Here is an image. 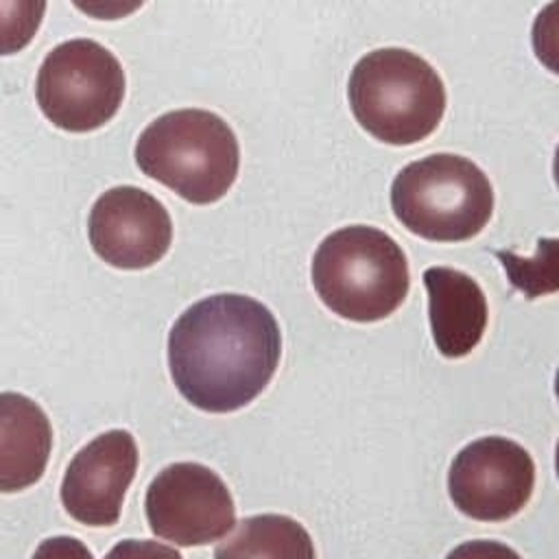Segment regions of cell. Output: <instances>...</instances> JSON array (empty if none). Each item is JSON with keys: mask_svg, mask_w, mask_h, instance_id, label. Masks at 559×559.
Returning <instances> with one entry per match:
<instances>
[{"mask_svg": "<svg viewBox=\"0 0 559 559\" xmlns=\"http://www.w3.org/2000/svg\"><path fill=\"white\" fill-rule=\"evenodd\" d=\"M151 531L177 546H205L236 524L234 498L223 478L192 461L164 467L146 489Z\"/></svg>", "mask_w": 559, "mask_h": 559, "instance_id": "52a82bcc", "label": "cell"}, {"mask_svg": "<svg viewBox=\"0 0 559 559\" xmlns=\"http://www.w3.org/2000/svg\"><path fill=\"white\" fill-rule=\"evenodd\" d=\"M552 175H555V183L559 188V144H557V151H555V162H552Z\"/></svg>", "mask_w": 559, "mask_h": 559, "instance_id": "44dd1931", "label": "cell"}, {"mask_svg": "<svg viewBox=\"0 0 559 559\" xmlns=\"http://www.w3.org/2000/svg\"><path fill=\"white\" fill-rule=\"evenodd\" d=\"M124 87V70L111 50L94 39H70L41 61L35 94L55 127L87 133L118 114Z\"/></svg>", "mask_w": 559, "mask_h": 559, "instance_id": "8992f818", "label": "cell"}, {"mask_svg": "<svg viewBox=\"0 0 559 559\" xmlns=\"http://www.w3.org/2000/svg\"><path fill=\"white\" fill-rule=\"evenodd\" d=\"M428 290L432 341L441 356H467L483 338L489 306L476 280L450 266H430L421 275Z\"/></svg>", "mask_w": 559, "mask_h": 559, "instance_id": "8fae6325", "label": "cell"}, {"mask_svg": "<svg viewBox=\"0 0 559 559\" xmlns=\"http://www.w3.org/2000/svg\"><path fill=\"white\" fill-rule=\"evenodd\" d=\"M531 44L537 61L559 74V0H550L533 20Z\"/></svg>", "mask_w": 559, "mask_h": 559, "instance_id": "2e32d148", "label": "cell"}, {"mask_svg": "<svg viewBox=\"0 0 559 559\" xmlns=\"http://www.w3.org/2000/svg\"><path fill=\"white\" fill-rule=\"evenodd\" d=\"M555 395L559 400V369H557V376H555Z\"/></svg>", "mask_w": 559, "mask_h": 559, "instance_id": "603a6c76", "label": "cell"}, {"mask_svg": "<svg viewBox=\"0 0 559 559\" xmlns=\"http://www.w3.org/2000/svg\"><path fill=\"white\" fill-rule=\"evenodd\" d=\"M135 469L138 445L129 430L98 435L74 454L63 474V509L87 526L116 524Z\"/></svg>", "mask_w": 559, "mask_h": 559, "instance_id": "30bf717a", "label": "cell"}, {"mask_svg": "<svg viewBox=\"0 0 559 559\" xmlns=\"http://www.w3.org/2000/svg\"><path fill=\"white\" fill-rule=\"evenodd\" d=\"M33 559H94V555L81 539L57 535L44 539L37 546Z\"/></svg>", "mask_w": 559, "mask_h": 559, "instance_id": "ffe728a7", "label": "cell"}, {"mask_svg": "<svg viewBox=\"0 0 559 559\" xmlns=\"http://www.w3.org/2000/svg\"><path fill=\"white\" fill-rule=\"evenodd\" d=\"M52 428L44 408L31 397L0 393V491L13 493L35 485L48 465Z\"/></svg>", "mask_w": 559, "mask_h": 559, "instance_id": "7c38bea8", "label": "cell"}, {"mask_svg": "<svg viewBox=\"0 0 559 559\" xmlns=\"http://www.w3.org/2000/svg\"><path fill=\"white\" fill-rule=\"evenodd\" d=\"M105 559H181V555L153 539H122L105 555Z\"/></svg>", "mask_w": 559, "mask_h": 559, "instance_id": "e0dca14e", "label": "cell"}, {"mask_svg": "<svg viewBox=\"0 0 559 559\" xmlns=\"http://www.w3.org/2000/svg\"><path fill=\"white\" fill-rule=\"evenodd\" d=\"M391 210L419 238L463 242L487 227L493 214V188L472 159L432 153L395 175Z\"/></svg>", "mask_w": 559, "mask_h": 559, "instance_id": "5b68a950", "label": "cell"}, {"mask_svg": "<svg viewBox=\"0 0 559 559\" xmlns=\"http://www.w3.org/2000/svg\"><path fill=\"white\" fill-rule=\"evenodd\" d=\"M135 164L188 203L210 205L234 186L240 148L236 133L218 114L175 109L140 133Z\"/></svg>", "mask_w": 559, "mask_h": 559, "instance_id": "3957f363", "label": "cell"}, {"mask_svg": "<svg viewBox=\"0 0 559 559\" xmlns=\"http://www.w3.org/2000/svg\"><path fill=\"white\" fill-rule=\"evenodd\" d=\"M555 469H557V478H559V441H557V452H555Z\"/></svg>", "mask_w": 559, "mask_h": 559, "instance_id": "7402d4cb", "label": "cell"}, {"mask_svg": "<svg viewBox=\"0 0 559 559\" xmlns=\"http://www.w3.org/2000/svg\"><path fill=\"white\" fill-rule=\"evenodd\" d=\"M493 253L502 262L509 284L526 299L559 290V238H539L531 258L507 249Z\"/></svg>", "mask_w": 559, "mask_h": 559, "instance_id": "5bb4252c", "label": "cell"}, {"mask_svg": "<svg viewBox=\"0 0 559 559\" xmlns=\"http://www.w3.org/2000/svg\"><path fill=\"white\" fill-rule=\"evenodd\" d=\"M214 559H317L310 533L293 518L260 513L245 518L216 546Z\"/></svg>", "mask_w": 559, "mask_h": 559, "instance_id": "4fadbf2b", "label": "cell"}, {"mask_svg": "<svg viewBox=\"0 0 559 559\" xmlns=\"http://www.w3.org/2000/svg\"><path fill=\"white\" fill-rule=\"evenodd\" d=\"M46 0H0V55L24 50L37 35Z\"/></svg>", "mask_w": 559, "mask_h": 559, "instance_id": "9a60e30c", "label": "cell"}, {"mask_svg": "<svg viewBox=\"0 0 559 559\" xmlns=\"http://www.w3.org/2000/svg\"><path fill=\"white\" fill-rule=\"evenodd\" d=\"M81 13L94 20H122L135 13L146 0H70Z\"/></svg>", "mask_w": 559, "mask_h": 559, "instance_id": "ac0fdd59", "label": "cell"}, {"mask_svg": "<svg viewBox=\"0 0 559 559\" xmlns=\"http://www.w3.org/2000/svg\"><path fill=\"white\" fill-rule=\"evenodd\" d=\"M90 245L100 260L116 269H148L173 242V221L162 201L135 186L103 192L87 221Z\"/></svg>", "mask_w": 559, "mask_h": 559, "instance_id": "9c48e42d", "label": "cell"}, {"mask_svg": "<svg viewBox=\"0 0 559 559\" xmlns=\"http://www.w3.org/2000/svg\"><path fill=\"white\" fill-rule=\"evenodd\" d=\"M312 286L334 314L371 323L404 304L411 286L408 262L386 231L347 225L328 234L317 247Z\"/></svg>", "mask_w": 559, "mask_h": 559, "instance_id": "277c9868", "label": "cell"}, {"mask_svg": "<svg viewBox=\"0 0 559 559\" xmlns=\"http://www.w3.org/2000/svg\"><path fill=\"white\" fill-rule=\"evenodd\" d=\"M445 559H522L511 546L493 539H472L459 544Z\"/></svg>", "mask_w": 559, "mask_h": 559, "instance_id": "d6986e66", "label": "cell"}, {"mask_svg": "<svg viewBox=\"0 0 559 559\" xmlns=\"http://www.w3.org/2000/svg\"><path fill=\"white\" fill-rule=\"evenodd\" d=\"M347 100L369 135L406 146L437 131L448 98L439 72L424 57L406 48H378L352 68Z\"/></svg>", "mask_w": 559, "mask_h": 559, "instance_id": "7a4b0ae2", "label": "cell"}, {"mask_svg": "<svg viewBox=\"0 0 559 559\" xmlns=\"http://www.w3.org/2000/svg\"><path fill=\"white\" fill-rule=\"evenodd\" d=\"M282 330L258 299L218 293L192 304L168 332V367L177 391L205 413L253 402L275 376Z\"/></svg>", "mask_w": 559, "mask_h": 559, "instance_id": "6da1fadb", "label": "cell"}, {"mask_svg": "<svg viewBox=\"0 0 559 559\" xmlns=\"http://www.w3.org/2000/svg\"><path fill=\"white\" fill-rule=\"evenodd\" d=\"M535 463L515 441L480 437L452 461L448 491L454 507L472 520L502 522L513 518L531 498Z\"/></svg>", "mask_w": 559, "mask_h": 559, "instance_id": "ba28073f", "label": "cell"}]
</instances>
